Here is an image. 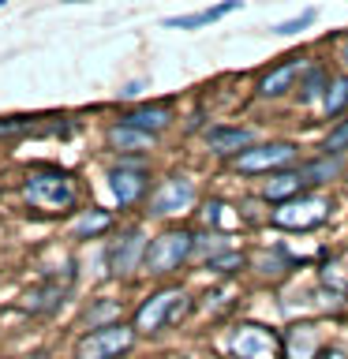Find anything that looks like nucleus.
I'll list each match as a JSON object with an SVG mask.
<instances>
[{
    "label": "nucleus",
    "mask_w": 348,
    "mask_h": 359,
    "mask_svg": "<svg viewBox=\"0 0 348 359\" xmlns=\"http://www.w3.org/2000/svg\"><path fill=\"white\" fill-rule=\"evenodd\" d=\"M22 195H27V202L34 210L60 213V210L75 206L79 191H75L72 172H60V168H30L27 184H22Z\"/></svg>",
    "instance_id": "f257e3e1"
},
{
    "label": "nucleus",
    "mask_w": 348,
    "mask_h": 359,
    "mask_svg": "<svg viewBox=\"0 0 348 359\" xmlns=\"http://www.w3.org/2000/svg\"><path fill=\"white\" fill-rule=\"evenodd\" d=\"M191 243H195V236L184 232V229H168V232H161L157 240L146 243V255H142L146 273L165 277V273H173V269H180V262H184V258L191 255Z\"/></svg>",
    "instance_id": "f03ea898"
},
{
    "label": "nucleus",
    "mask_w": 348,
    "mask_h": 359,
    "mask_svg": "<svg viewBox=\"0 0 348 359\" xmlns=\"http://www.w3.org/2000/svg\"><path fill=\"white\" fill-rule=\"evenodd\" d=\"M330 198L322 195H296L288 202H277V210L269 213V221L277 224V229H319V224L330 217Z\"/></svg>",
    "instance_id": "7ed1b4c3"
},
{
    "label": "nucleus",
    "mask_w": 348,
    "mask_h": 359,
    "mask_svg": "<svg viewBox=\"0 0 348 359\" xmlns=\"http://www.w3.org/2000/svg\"><path fill=\"white\" fill-rule=\"evenodd\" d=\"M135 344V330L123 322H109V325H98L90 330L75 348V359H116L123 355L128 348Z\"/></svg>",
    "instance_id": "20e7f679"
},
{
    "label": "nucleus",
    "mask_w": 348,
    "mask_h": 359,
    "mask_svg": "<svg viewBox=\"0 0 348 359\" xmlns=\"http://www.w3.org/2000/svg\"><path fill=\"white\" fill-rule=\"evenodd\" d=\"M296 146L292 142H262V146H247L232 157V168L243 176H258V172H277V168H288L296 161Z\"/></svg>",
    "instance_id": "39448f33"
},
{
    "label": "nucleus",
    "mask_w": 348,
    "mask_h": 359,
    "mask_svg": "<svg viewBox=\"0 0 348 359\" xmlns=\"http://www.w3.org/2000/svg\"><path fill=\"white\" fill-rule=\"evenodd\" d=\"M109 187H112V195H116L120 210H128V206H135V202L146 195V187H150V172H146L139 161H120L109 172Z\"/></svg>",
    "instance_id": "423d86ee"
},
{
    "label": "nucleus",
    "mask_w": 348,
    "mask_h": 359,
    "mask_svg": "<svg viewBox=\"0 0 348 359\" xmlns=\"http://www.w3.org/2000/svg\"><path fill=\"white\" fill-rule=\"evenodd\" d=\"M232 355L236 359H281V341L262 325H240L232 333Z\"/></svg>",
    "instance_id": "0eeeda50"
},
{
    "label": "nucleus",
    "mask_w": 348,
    "mask_h": 359,
    "mask_svg": "<svg viewBox=\"0 0 348 359\" xmlns=\"http://www.w3.org/2000/svg\"><path fill=\"white\" fill-rule=\"evenodd\" d=\"M303 67H307V56L303 53H292L285 56L281 64H274L269 72L258 79V97H266V101H274V97H285L292 86H296V79L303 75Z\"/></svg>",
    "instance_id": "6e6552de"
},
{
    "label": "nucleus",
    "mask_w": 348,
    "mask_h": 359,
    "mask_svg": "<svg viewBox=\"0 0 348 359\" xmlns=\"http://www.w3.org/2000/svg\"><path fill=\"white\" fill-rule=\"evenodd\" d=\"M191 202H195V184H191L187 176H168L150 195V213L154 217H168V213L187 210Z\"/></svg>",
    "instance_id": "1a4fd4ad"
},
{
    "label": "nucleus",
    "mask_w": 348,
    "mask_h": 359,
    "mask_svg": "<svg viewBox=\"0 0 348 359\" xmlns=\"http://www.w3.org/2000/svg\"><path fill=\"white\" fill-rule=\"evenodd\" d=\"M180 299H184L180 288H165V292H157V296H150L139 307V314H135V330L139 333H157L161 325H168V314H173V307Z\"/></svg>",
    "instance_id": "9d476101"
},
{
    "label": "nucleus",
    "mask_w": 348,
    "mask_h": 359,
    "mask_svg": "<svg viewBox=\"0 0 348 359\" xmlns=\"http://www.w3.org/2000/svg\"><path fill=\"white\" fill-rule=\"evenodd\" d=\"M142 255H146V236L139 229L123 232L120 240L109 247V273L112 277H128L131 269L142 262Z\"/></svg>",
    "instance_id": "9b49d317"
},
{
    "label": "nucleus",
    "mask_w": 348,
    "mask_h": 359,
    "mask_svg": "<svg viewBox=\"0 0 348 359\" xmlns=\"http://www.w3.org/2000/svg\"><path fill=\"white\" fill-rule=\"evenodd\" d=\"M176 112L168 101H146V105H135L131 112H123L120 123H128V128H139L146 135H161L165 128H173Z\"/></svg>",
    "instance_id": "f8f14e48"
},
{
    "label": "nucleus",
    "mask_w": 348,
    "mask_h": 359,
    "mask_svg": "<svg viewBox=\"0 0 348 359\" xmlns=\"http://www.w3.org/2000/svg\"><path fill=\"white\" fill-rule=\"evenodd\" d=\"M251 142H255L251 128H229V123H218V128L206 131V146L218 157H236L240 150H247Z\"/></svg>",
    "instance_id": "ddd939ff"
},
{
    "label": "nucleus",
    "mask_w": 348,
    "mask_h": 359,
    "mask_svg": "<svg viewBox=\"0 0 348 359\" xmlns=\"http://www.w3.org/2000/svg\"><path fill=\"white\" fill-rule=\"evenodd\" d=\"M240 4H243V0H221V4H210V8H202V11H191V15H168L165 27H168V30H199V27H210V22L232 15Z\"/></svg>",
    "instance_id": "4468645a"
},
{
    "label": "nucleus",
    "mask_w": 348,
    "mask_h": 359,
    "mask_svg": "<svg viewBox=\"0 0 348 359\" xmlns=\"http://www.w3.org/2000/svg\"><path fill=\"white\" fill-rule=\"evenodd\" d=\"M105 139H109L112 150H123V154H146L157 146V135H146L139 128H128V123H112Z\"/></svg>",
    "instance_id": "2eb2a0df"
},
{
    "label": "nucleus",
    "mask_w": 348,
    "mask_h": 359,
    "mask_svg": "<svg viewBox=\"0 0 348 359\" xmlns=\"http://www.w3.org/2000/svg\"><path fill=\"white\" fill-rule=\"evenodd\" d=\"M300 191H303L300 168H277V172H269L262 195H266L269 202H288V198H296Z\"/></svg>",
    "instance_id": "dca6fc26"
},
{
    "label": "nucleus",
    "mask_w": 348,
    "mask_h": 359,
    "mask_svg": "<svg viewBox=\"0 0 348 359\" xmlns=\"http://www.w3.org/2000/svg\"><path fill=\"white\" fill-rule=\"evenodd\" d=\"M337 176H341V154H322L300 168L303 184H333Z\"/></svg>",
    "instance_id": "f3484780"
},
{
    "label": "nucleus",
    "mask_w": 348,
    "mask_h": 359,
    "mask_svg": "<svg viewBox=\"0 0 348 359\" xmlns=\"http://www.w3.org/2000/svg\"><path fill=\"white\" fill-rule=\"evenodd\" d=\"M326 83H330V72H326L322 64H307L300 75V105H311V101H319L326 94Z\"/></svg>",
    "instance_id": "a211bd4d"
},
{
    "label": "nucleus",
    "mask_w": 348,
    "mask_h": 359,
    "mask_svg": "<svg viewBox=\"0 0 348 359\" xmlns=\"http://www.w3.org/2000/svg\"><path fill=\"white\" fill-rule=\"evenodd\" d=\"M64 303V285L60 280H45V285H38L34 292H27V311L30 314H45L53 307H60Z\"/></svg>",
    "instance_id": "6ab92c4d"
},
{
    "label": "nucleus",
    "mask_w": 348,
    "mask_h": 359,
    "mask_svg": "<svg viewBox=\"0 0 348 359\" xmlns=\"http://www.w3.org/2000/svg\"><path fill=\"white\" fill-rule=\"evenodd\" d=\"M344 109H348V75H330V83H326V94H322V112H326V120H337Z\"/></svg>",
    "instance_id": "aec40b11"
},
{
    "label": "nucleus",
    "mask_w": 348,
    "mask_h": 359,
    "mask_svg": "<svg viewBox=\"0 0 348 359\" xmlns=\"http://www.w3.org/2000/svg\"><path fill=\"white\" fill-rule=\"evenodd\" d=\"M112 224V217L105 210H86V213H79L75 224H72V236L75 240H94V236H101Z\"/></svg>",
    "instance_id": "412c9836"
},
{
    "label": "nucleus",
    "mask_w": 348,
    "mask_h": 359,
    "mask_svg": "<svg viewBox=\"0 0 348 359\" xmlns=\"http://www.w3.org/2000/svg\"><path fill=\"white\" fill-rule=\"evenodd\" d=\"M38 135V116H4L0 120V139H22Z\"/></svg>",
    "instance_id": "4be33fe9"
},
{
    "label": "nucleus",
    "mask_w": 348,
    "mask_h": 359,
    "mask_svg": "<svg viewBox=\"0 0 348 359\" xmlns=\"http://www.w3.org/2000/svg\"><path fill=\"white\" fill-rule=\"evenodd\" d=\"M314 19H319V11H314V8H307V11H303V15H296V19H285V22H277V27H269V30H274L277 38H292V34L307 30Z\"/></svg>",
    "instance_id": "5701e85b"
},
{
    "label": "nucleus",
    "mask_w": 348,
    "mask_h": 359,
    "mask_svg": "<svg viewBox=\"0 0 348 359\" xmlns=\"http://www.w3.org/2000/svg\"><path fill=\"white\" fill-rule=\"evenodd\" d=\"M344 150H348V116L337 120L322 142V154H344Z\"/></svg>",
    "instance_id": "b1692460"
},
{
    "label": "nucleus",
    "mask_w": 348,
    "mask_h": 359,
    "mask_svg": "<svg viewBox=\"0 0 348 359\" xmlns=\"http://www.w3.org/2000/svg\"><path fill=\"white\" fill-rule=\"evenodd\" d=\"M116 314H120V303H116V299H101L98 307L86 311V322H90V330H98L105 318H116ZM105 325H109V322H105Z\"/></svg>",
    "instance_id": "393cba45"
},
{
    "label": "nucleus",
    "mask_w": 348,
    "mask_h": 359,
    "mask_svg": "<svg viewBox=\"0 0 348 359\" xmlns=\"http://www.w3.org/2000/svg\"><path fill=\"white\" fill-rule=\"evenodd\" d=\"M206 269H218V273H232V269H243V255L221 251V255L206 258Z\"/></svg>",
    "instance_id": "a878e982"
},
{
    "label": "nucleus",
    "mask_w": 348,
    "mask_h": 359,
    "mask_svg": "<svg viewBox=\"0 0 348 359\" xmlns=\"http://www.w3.org/2000/svg\"><path fill=\"white\" fill-rule=\"evenodd\" d=\"M292 352H296L300 359H307L311 352H314V333H311V325H307V333L300 337V330L292 333Z\"/></svg>",
    "instance_id": "bb28decb"
},
{
    "label": "nucleus",
    "mask_w": 348,
    "mask_h": 359,
    "mask_svg": "<svg viewBox=\"0 0 348 359\" xmlns=\"http://www.w3.org/2000/svg\"><path fill=\"white\" fill-rule=\"evenodd\" d=\"M202 213H206V221L218 224V221H221V213H225V202H210V206L202 210Z\"/></svg>",
    "instance_id": "cd10ccee"
},
{
    "label": "nucleus",
    "mask_w": 348,
    "mask_h": 359,
    "mask_svg": "<svg viewBox=\"0 0 348 359\" xmlns=\"http://www.w3.org/2000/svg\"><path fill=\"white\" fill-rule=\"evenodd\" d=\"M139 94H142V83H131V86L120 90V97H139Z\"/></svg>",
    "instance_id": "c85d7f7f"
},
{
    "label": "nucleus",
    "mask_w": 348,
    "mask_h": 359,
    "mask_svg": "<svg viewBox=\"0 0 348 359\" xmlns=\"http://www.w3.org/2000/svg\"><path fill=\"white\" fill-rule=\"evenodd\" d=\"M322 359H344L341 352H322Z\"/></svg>",
    "instance_id": "c756f323"
},
{
    "label": "nucleus",
    "mask_w": 348,
    "mask_h": 359,
    "mask_svg": "<svg viewBox=\"0 0 348 359\" xmlns=\"http://www.w3.org/2000/svg\"><path fill=\"white\" fill-rule=\"evenodd\" d=\"M341 60L348 64V38H344V45H341Z\"/></svg>",
    "instance_id": "7c9ffc66"
},
{
    "label": "nucleus",
    "mask_w": 348,
    "mask_h": 359,
    "mask_svg": "<svg viewBox=\"0 0 348 359\" xmlns=\"http://www.w3.org/2000/svg\"><path fill=\"white\" fill-rule=\"evenodd\" d=\"M64 4H86V0H64Z\"/></svg>",
    "instance_id": "2f4dec72"
},
{
    "label": "nucleus",
    "mask_w": 348,
    "mask_h": 359,
    "mask_svg": "<svg viewBox=\"0 0 348 359\" xmlns=\"http://www.w3.org/2000/svg\"><path fill=\"white\" fill-rule=\"evenodd\" d=\"M0 8H4V0H0Z\"/></svg>",
    "instance_id": "473e14b6"
}]
</instances>
